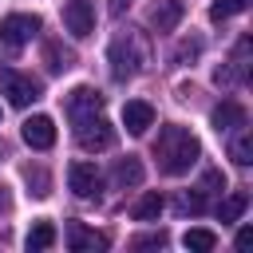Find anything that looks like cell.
I'll use <instances>...</instances> for the list:
<instances>
[{
    "label": "cell",
    "instance_id": "cell-1",
    "mask_svg": "<svg viewBox=\"0 0 253 253\" xmlns=\"http://www.w3.org/2000/svg\"><path fill=\"white\" fill-rule=\"evenodd\" d=\"M198 138L186 130V126H178V123H170V126H162L158 130V142H154V158H158V170L162 174H170V178H178V174H186L194 162H198Z\"/></svg>",
    "mask_w": 253,
    "mask_h": 253
},
{
    "label": "cell",
    "instance_id": "cell-2",
    "mask_svg": "<svg viewBox=\"0 0 253 253\" xmlns=\"http://www.w3.org/2000/svg\"><path fill=\"white\" fill-rule=\"evenodd\" d=\"M75 123V138L83 150H111L115 146V126L95 111V115H83V119H71Z\"/></svg>",
    "mask_w": 253,
    "mask_h": 253
},
{
    "label": "cell",
    "instance_id": "cell-3",
    "mask_svg": "<svg viewBox=\"0 0 253 253\" xmlns=\"http://www.w3.org/2000/svg\"><path fill=\"white\" fill-rule=\"evenodd\" d=\"M0 91L8 95V103L12 107H28V103H36L40 99V79H32V75H20V71H12V67H4L0 63Z\"/></svg>",
    "mask_w": 253,
    "mask_h": 253
},
{
    "label": "cell",
    "instance_id": "cell-4",
    "mask_svg": "<svg viewBox=\"0 0 253 253\" xmlns=\"http://www.w3.org/2000/svg\"><path fill=\"white\" fill-rule=\"evenodd\" d=\"M36 32H40V16H32V12H12V16H4V24H0V40H4L8 47L32 43Z\"/></svg>",
    "mask_w": 253,
    "mask_h": 253
},
{
    "label": "cell",
    "instance_id": "cell-5",
    "mask_svg": "<svg viewBox=\"0 0 253 253\" xmlns=\"http://www.w3.org/2000/svg\"><path fill=\"white\" fill-rule=\"evenodd\" d=\"M138 67H142V47H138V40H115L111 43V71H115V79H130V75H138Z\"/></svg>",
    "mask_w": 253,
    "mask_h": 253
},
{
    "label": "cell",
    "instance_id": "cell-6",
    "mask_svg": "<svg viewBox=\"0 0 253 253\" xmlns=\"http://www.w3.org/2000/svg\"><path fill=\"white\" fill-rule=\"evenodd\" d=\"M63 28L75 40H87L95 32V8H91V0H67L63 4Z\"/></svg>",
    "mask_w": 253,
    "mask_h": 253
},
{
    "label": "cell",
    "instance_id": "cell-7",
    "mask_svg": "<svg viewBox=\"0 0 253 253\" xmlns=\"http://www.w3.org/2000/svg\"><path fill=\"white\" fill-rule=\"evenodd\" d=\"M67 186H71L75 198H99L103 178H99V170H95L91 162H71V166H67Z\"/></svg>",
    "mask_w": 253,
    "mask_h": 253
},
{
    "label": "cell",
    "instance_id": "cell-8",
    "mask_svg": "<svg viewBox=\"0 0 253 253\" xmlns=\"http://www.w3.org/2000/svg\"><path fill=\"white\" fill-rule=\"evenodd\" d=\"M20 134H24V142H28L32 150H47V146L55 142V123H51L47 115H32V119H24Z\"/></svg>",
    "mask_w": 253,
    "mask_h": 253
},
{
    "label": "cell",
    "instance_id": "cell-9",
    "mask_svg": "<svg viewBox=\"0 0 253 253\" xmlns=\"http://www.w3.org/2000/svg\"><path fill=\"white\" fill-rule=\"evenodd\" d=\"M123 126H126L130 134H146V130L154 126V107H150V103H142V99L123 103Z\"/></svg>",
    "mask_w": 253,
    "mask_h": 253
},
{
    "label": "cell",
    "instance_id": "cell-10",
    "mask_svg": "<svg viewBox=\"0 0 253 253\" xmlns=\"http://www.w3.org/2000/svg\"><path fill=\"white\" fill-rule=\"evenodd\" d=\"M210 123H213V130H217V134H229V130L245 126V107H241V103H233V99H225V103H217V107L210 111Z\"/></svg>",
    "mask_w": 253,
    "mask_h": 253
},
{
    "label": "cell",
    "instance_id": "cell-11",
    "mask_svg": "<svg viewBox=\"0 0 253 253\" xmlns=\"http://www.w3.org/2000/svg\"><path fill=\"white\" fill-rule=\"evenodd\" d=\"M103 245H107L103 233L87 229L83 221H67V249H75V253H95V249H103Z\"/></svg>",
    "mask_w": 253,
    "mask_h": 253
},
{
    "label": "cell",
    "instance_id": "cell-12",
    "mask_svg": "<svg viewBox=\"0 0 253 253\" xmlns=\"http://www.w3.org/2000/svg\"><path fill=\"white\" fill-rule=\"evenodd\" d=\"M95 111H103V95L95 87H75L67 95V115L71 119H83V115H95Z\"/></svg>",
    "mask_w": 253,
    "mask_h": 253
},
{
    "label": "cell",
    "instance_id": "cell-13",
    "mask_svg": "<svg viewBox=\"0 0 253 253\" xmlns=\"http://www.w3.org/2000/svg\"><path fill=\"white\" fill-rule=\"evenodd\" d=\"M182 16H186V4H182V0H158V4L150 8V28H158V32H174Z\"/></svg>",
    "mask_w": 253,
    "mask_h": 253
},
{
    "label": "cell",
    "instance_id": "cell-14",
    "mask_svg": "<svg viewBox=\"0 0 253 253\" xmlns=\"http://www.w3.org/2000/svg\"><path fill=\"white\" fill-rule=\"evenodd\" d=\"M245 55H249V40H237L229 67H217L213 79H217V83H241V79H245Z\"/></svg>",
    "mask_w": 253,
    "mask_h": 253
},
{
    "label": "cell",
    "instance_id": "cell-15",
    "mask_svg": "<svg viewBox=\"0 0 253 253\" xmlns=\"http://www.w3.org/2000/svg\"><path fill=\"white\" fill-rule=\"evenodd\" d=\"M111 178H115V186H119V190L138 186V182H142V162H138L134 154H126V158H119V162H115V174H111Z\"/></svg>",
    "mask_w": 253,
    "mask_h": 253
},
{
    "label": "cell",
    "instance_id": "cell-16",
    "mask_svg": "<svg viewBox=\"0 0 253 253\" xmlns=\"http://www.w3.org/2000/svg\"><path fill=\"white\" fill-rule=\"evenodd\" d=\"M24 245H28V253H43V249H51V245H55V225H51V221H32Z\"/></svg>",
    "mask_w": 253,
    "mask_h": 253
},
{
    "label": "cell",
    "instance_id": "cell-17",
    "mask_svg": "<svg viewBox=\"0 0 253 253\" xmlns=\"http://www.w3.org/2000/svg\"><path fill=\"white\" fill-rule=\"evenodd\" d=\"M182 245H186L190 253H210V249L217 245V233H213V229L194 225V229H186V233H182Z\"/></svg>",
    "mask_w": 253,
    "mask_h": 253
},
{
    "label": "cell",
    "instance_id": "cell-18",
    "mask_svg": "<svg viewBox=\"0 0 253 253\" xmlns=\"http://www.w3.org/2000/svg\"><path fill=\"white\" fill-rule=\"evenodd\" d=\"M229 158H233L237 166H249V162H253V138H249V130H237V134L229 138Z\"/></svg>",
    "mask_w": 253,
    "mask_h": 253
},
{
    "label": "cell",
    "instance_id": "cell-19",
    "mask_svg": "<svg viewBox=\"0 0 253 253\" xmlns=\"http://www.w3.org/2000/svg\"><path fill=\"white\" fill-rule=\"evenodd\" d=\"M158 213H162V194L158 190H146L138 198V206H134V221H154Z\"/></svg>",
    "mask_w": 253,
    "mask_h": 253
},
{
    "label": "cell",
    "instance_id": "cell-20",
    "mask_svg": "<svg viewBox=\"0 0 253 253\" xmlns=\"http://www.w3.org/2000/svg\"><path fill=\"white\" fill-rule=\"evenodd\" d=\"M245 206H249V194H245V190H233V194H229V198L221 202L217 217H221V221H237V217L245 213Z\"/></svg>",
    "mask_w": 253,
    "mask_h": 253
},
{
    "label": "cell",
    "instance_id": "cell-21",
    "mask_svg": "<svg viewBox=\"0 0 253 253\" xmlns=\"http://www.w3.org/2000/svg\"><path fill=\"white\" fill-rule=\"evenodd\" d=\"M245 8H249V0H213V4H210V20L221 24V20H229V16L245 12Z\"/></svg>",
    "mask_w": 253,
    "mask_h": 253
},
{
    "label": "cell",
    "instance_id": "cell-22",
    "mask_svg": "<svg viewBox=\"0 0 253 253\" xmlns=\"http://www.w3.org/2000/svg\"><path fill=\"white\" fill-rule=\"evenodd\" d=\"M71 63H75V55H71L67 47L59 51V43H47V67H51V71H67Z\"/></svg>",
    "mask_w": 253,
    "mask_h": 253
},
{
    "label": "cell",
    "instance_id": "cell-23",
    "mask_svg": "<svg viewBox=\"0 0 253 253\" xmlns=\"http://www.w3.org/2000/svg\"><path fill=\"white\" fill-rule=\"evenodd\" d=\"M249 241H253V229H249V225H241V229H237V249H245Z\"/></svg>",
    "mask_w": 253,
    "mask_h": 253
},
{
    "label": "cell",
    "instance_id": "cell-24",
    "mask_svg": "<svg viewBox=\"0 0 253 253\" xmlns=\"http://www.w3.org/2000/svg\"><path fill=\"white\" fill-rule=\"evenodd\" d=\"M162 241H166L162 233H154V237H138V241H134V249H146V245H162Z\"/></svg>",
    "mask_w": 253,
    "mask_h": 253
}]
</instances>
